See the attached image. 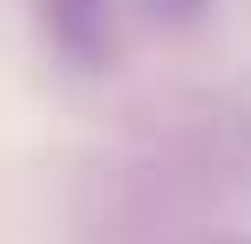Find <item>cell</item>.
Masks as SVG:
<instances>
[{
    "label": "cell",
    "mask_w": 251,
    "mask_h": 244,
    "mask_svg": "<svg viewBox=\"0 0 251 244\" xmlns=\"http://www.w3.org/2000/svg\"><path fill=\"white\" fill-rule=\"evenodd\" d=\"M150 7H163V14H197L204 0H150Z\"/></svg>",
    "instance_id": "obj_2"
},
{
    "label": "cell",
    "mask_w": 251,
    "mask_h": 244,
    "mask_svg": "<svg viewBox=\"0 0 251 244\" xmlns=\"http://www.w3.org/2000/svg\"><path fill=\"white\" fill-rule=\"evenodd\" d=\"M48 34L68 68H109L116 54V0H41Z\"/></svg>",
    "instance_id": "obj_1"
}]
</instances>
